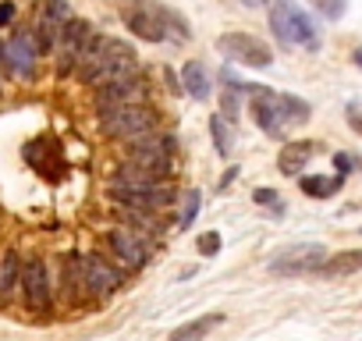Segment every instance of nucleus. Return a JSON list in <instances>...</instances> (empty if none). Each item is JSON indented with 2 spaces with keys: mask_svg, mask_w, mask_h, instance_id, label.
<instances>
[{
  "mask_svg": "<svg viewBox=\"0 0 362 341\" xmlns=\"http://www.w3.org/2000/svg\"><path fill=\"white\" fill-rule=\"evenodd\" d=\"M135 50L121 40H110V36H93V43L86 47L82 61H78V79L89 82V86H107L114 79H124V75H135Z\"/></svg>",
  "mask_w": 362,
  "mask_h": 341,
  "instance_id": "nucleus-1",
  "label": "nucleus"
},
{
  "mask_svg": "<svg viewBox=\"0 0 362 341\" xmlns=\"http://www.w3.org/2000/svg\"><path fill=\"white\" fill-rule=\"evenodd\" d=\"M110 200H117L121 207H132V210H170L177 203V192L174 185L167 182H149L142 175H135V170L128 163L117 167V175L110 178Z\"/></svg>",
  "mask_w": 362,
  "mask_h": 341,
  "instance_id": "nucleus-2",
  "label": "nucleus"
},
{
  "mask_svg": "<svg viewBox=\"0 0 362 341\" xmlns=\"http://www.w3.org/2000/svg\"><path fill=\"white\" fill-rule=\"evenodd\" d=\"M270 29L284 47H305L320 50V33L316 22L295 4V0H274L270 4Z\"/></svg>",
  "mask_w": 362,
  "mask_h": 341,
  "instance_id": "nucleus-3",
  "label": "nucleus"
},
{
  "mask_svg": "<svg viewBox=\"0 0 362 341\" xmlns=\"http://www.w3.org/2000/svg\"><path fill=\"white\" fill-rule=\"evenodd\" d=\"M135 175L149 178V182H167L170 167H174V139L170 135H149L135 146H128V160H124Z\"/></svg>",
  "mask_w": 362,
  "mask_h": 341,
  "instance_id": "nucleus-4",
  "label": "nucleus"
},
{
  "mask_svg": "<svg viewBox=\"0 0 362 341\" xmlns=\"http://www.w3.org/2000/svg\"><path fill=\"white\" fill-rule=\"evenodd\" d=\"M100 125H103V135H110V139H117V142L135 146V142H142V139L156 135L160 117H156V110H153V107L139 103V107H121V110L103 114V117H100Z\"/></svg>",
  "mask_w": 362,
  "mask_h": 341,
  "instance_id": "nucleus-5",
  "label": "nucleus"
},
{
  "mask_svg": "<svg viewBox=\"0 0 362 341\" xmlns=\"http://www.w3.org/2000/svg\"><path fill=\"white\" fill-rule=\"evenodd\" d=\"M249 110H252V121L270 139H284V132L291 128L288 93H277L270 86H249Z\"/></svg>",
  "mask_w": 362,
  "mask_h": 341,
  "instance_id": "nucleus-6",
  "label": "nucleus"
},
{
  "mask_svg": "<svg viewBox=\"0 0 362 341\" xmlns=\"http://www.w3.org/2000/svg\"><path fill=\"white\" fill-rule=\"evenodd\" d=\"M327 260H330L327 245H320V242H298V245L281 249V253L270 260V274L305 277V274H320V267H323Z\"/></svg>",
  "mask_w": 362,
  "mask_h": 341,
  "instance_id": "nucleus-7",
  "label": "nucleus"
},
{
  "mask_svg": "<svg viewBox=\"0 0 362 341\" xmlns=\"http://www.w3.org/2000/svg\"><path fill=\"white\" fill-rule=\"evenodd\" d=\"M22 299L36 316H47L54 306V284H50V270L43 263V256H29L22 263Z\"/></svg>",
  "mask_w": 362,
  "mask_h": 341,
  "instance_id": "nucleus-8",
  "label": "nucleus"
},
{
  "mask_svg": "<svg viewBox=\"0 0 362 341\" xmlns=\"http://www.w3.org/2000/svg\"><path fill=\"white\" fill-rule=\"evenodd\" d=\"M217 50L235 61V64H245V68H270L274 64V54L263 40L249 36V33H224L217 36Z\"/></svg>",
  "mask_w": 362,
  "mask_h": 341,
  "instance_id": "nucleus-9",
  "label": "nucleus"
},
{
  "mask_svg": "<svg viewBox=\"0 0 362 341\" xmlns=\"http://www.w3.org/2000/svg\"><path fill=\"white\" fill-rule=\"evenodd\" d=\"M139 103H146V82H142L139 71L135 75H124V79H114V82H107V86L96 89V110H100V117L110 114V110H121V107H139Z\"/></svg>",
  "mask_w": 362,
  "mask_h": 341,
  "instance_id": "nucleus-10",
  "label": "nucleus"
},
{
  "mask_svg": "<svg viewBox=\"0 0 362 341\" xmlns=\"http://www.w3.org/2000/svg\"><path fill=\"white\" fill-rule=\"evenodd\" d=\"M93 36H96L93 25L82 22V18H71V22L64 25V33H61V40H57V75L78 71V61H82L86 47L93 43Z\"/></svg>",
  "mask_w": 362,
  "mask_h": 341,
  "instance_id": "nucleus-11",
  "label": "nucleus"
},
{
  "mask_svg": "<svg viewBox=\"0 0 362 341\" xmlns=\"http://www.w3.org/2000/svg\"><path fill=\"white\" fill-rule=\"evenodd\" d=\"M82 274H86V288H89V295L96 299V302H107L124 281H121V270L110 263V260H103L100 253H86L82 256Z\"/></svg>",
  "mask_w": 362,
  "mask_h": 341,
  "instance_id": "nucleus-12",
  "label": "nucleus"
},
{
  "mask_svg": "<svg viewBox=\"0 0 362 341\" xmlns=\"http://www.w3.org/2000/svg\"><path fill=\"white\" fill-rule=\"evenodd\" d=\"M40 54H43V50H40L33 29H22V33H15V36L4 43V64H8L18 79H33V75H36Z\"/></svg>",
  "mask_w": 362,
  "mask_h": 341,
  "instance_id": "nucleus-13",
  "label": "nucleus"
},
{
  "mask_svg": "<svg viewBox=\"0 0 362 341\" xmlns=\"http://www.w3.org/2000/svg\"><path fill=\"white\" fill-rule=\"evenodd\" d=\"M107 245H110V253H114L124 267H132V270H139V267L149 263V249H146V242L139 238V231L110 228V231H107Z\"/></svg>",
  "mask_w": 362,
  "mask_h": 341,
  "instance_id": "nucleus-14",
  "label": "nucleus"
},
{
  "mask_svg": "<svg viewBox=\"0 0 362 341\" xmlns=\"http://www.w3.org/2000/svg\"><path fill=\"white\" fill-rule=\"evenodd\" d=\"M124 25L146 43H163L167 40V29L156 15V4H139V8L124 11Z\"/></svg>",
  "mask_w": 362,
  "mask_h": 341,
  "instance_id": "nucleus-15",
  "label": "nucleus"
},
{
  "mask_svg": "<svg viewBox=\"0 0 362 341\" xmlns=\"http://www.w3.org/2000/svg\"><path fill=\"white\" fill-rule=\"evenodd\" d=\"M313 153H316V142H313V139H291V142H284V146H281V156H277L281 175L298 178L302 170H305V163L313 160Z\"/></svg>",
  "mask_w": 362,
  "mask_h": 341,
  "instance_id": "nucleus-16",
  "label": "nucleus"
},
{
  "mask_svg": "<svg viewBox=\"0 0 362 341\" xmlns=\"http://www.w3.org/2000/svg\"><path fill=\"white\" fill-rule=\"evenodd\" d=\"M61 277H64V295H68V302L78 306V302L89 295V288H86V274H82V256H78V253H68V256H64V263H61Z\"/></svg>",
  "mask_w": 362,
  "mask_h": 341,
  "instance_id": "nucleus-17",
  "label": "nucleus"
},
{
  "mask_svg": "<svg viewBox=\"0 0 362 341\" xmlns=\"http://www.w3.org/2000/svg\"><path fill=\"white\" fill-rule=\"evenodd\" d=\"M221 323H224V313H203V316H196V320H189V323L174 327V330L167 334V341H203V337L214 334Z\"/></svg>",
  "mask_w": 362,
  "mask_h": 341,
  "instance_id": "nucleus-18",
  "label": "nucleus"
},
{
  "mask_svg": "<svg viewBox=\"0 0 362 341\" xmlns=\"http://www.w3.org/2000/svg\"><path fill=\"white\" fill-rule=\"evenodd\" d=\"M22 284V256L18 253H4L0 260V306L11 302V291Z\"/></svg>",
  "mask_w": 362,
  "mask_h": 341,
  "instance_id": "nucleus-19",
  "label": "nucleus"
},
{
  "mask_svg": "<svg viewBox=\"0 0 362 341\" xmlns=\"http://www.w3.org/2000/svg\"><path fill=\"white\" fill-rule=\"evenodd\" d=\"M181 86H185V93L192 100H210V75L199 61H189L185 68H181Z\"/></svg>",
  "mask_w": 362,
  "mask_h": 341,
  "instance_id": "nucleus-20",
  "label": "nucleus"
},
{
  "mask_svg": "<svg viewBox=\"0 0 362 341\" xmlns=\"http://www.w3.org/2000/svg\"><path fill=\"white\" fill-rule=\"evenodd\" d=\"M358 270H362V249H344L320 267L323 277H348V274H358Z\"/></svg>",
  "mask_w": 362,
  "mask_h": 341,
  "instance_id": "nucleus-21",
  "label": "nucleus"
},
{
  "mask_svg": "<svg viewBox=\"0 0 362 341\" xmlns=\"http://www.w3.org/2000/svg\"><path fill=\"white\" fill-rule=\"evenodd\" d=\"M344 185V178H320V175H309V178H298V189L309 196V200H330L337 189Z\"/></svg>",
  "mask_w": 362,
  "mask_h": 341,
  "instance_id": "nucleus-22",
  "label": "nucleus"
},
{
  "mask_svg": "<svg viewBox=\"0 0 362 341\" xmlns=\"http://www.w3.org/2000/svg\"><path fill=\"white\" fill-rule=\"evenodd\" d=\"M242 96H249V86L238 82L235 75H224V107H221V114H224L228 121L238 117V110H242Z\"/></svg>",
  "mask_w": 362,
  "mask_h": 341,
  "instance_id": "nucleus-23",
  "label": "nucleus"
},
{
  "mask_svg": "<svg viewBox=\"0 0 362 341\" xmlns=\"http://www.w3.org/2000/svg\"><path fill=\"white\" fill-rule=\"evenodd\" d=\"M210 135H214L217 153H221V156H231V149H235V132H231V121H228L224 114H214V117H210Z\"/></svg>",
  "mask_w": 362,
  "mask_h": 341,
  "instance_id": "nucleus-24",
  "label": "nucleus"
},
{
  "mask_svg": "<svg viewBox=\"0 0 362 341\" xmlns=\"http://www.w3.org/2000/svg\"><path fill=\"white\" fill-rule=\"evenodd\" d=\"M199 210H203V196L192 189L189 196H185V210H181V221H177V228L185 231V228H192V221L199 217Z\"/></svg>",
  "mask_w": 362,
  "mask_h": 341,
  "instance_id": "nucleus-25",
  "label": "nucleus"
},
{
  "mask_svg": "<svg viewBox=\"0 0 362 341\" xmlns=\"http://www.w3.org/2000/svg\"><path fill=\"white\" fill-rule=\"evenodd\" d=\"M309 4H313L327 22H337V18H344V11H348V0H309Z\"/></svg>",
  "mask_w": 362,
  "mask_h": 341,
  "instance_id": "nucleus-26",
  "label": "nucleus"
},
{
  "mask_svg": "<svg viewBox=\"0 0 362 341\" xmlns=\"http://www.w3.org/2000/svg\"><path fill=\"white\" fill-rule=\"evenodd\" d=\"M196 245H199V256H217L224 242H221V231H206V235H199Z\"/></svg>",
  "mask_w": 362,
  "mask_h": 341,
  "instance_id": "nucleus-27",
  "label": "nucleus"
},
{
  "mask_svg": "<svg viewBox=\"0 0 362 341\" xmlns=\"http://www.w3.org/2000/svg\"><path fill=\"white\" fill-rule=\"evenodd\" d=\"M277 200H281V196H277L274 189H256V192H252V203H256V207H267V210H281Z\"/></svg>",
  "mask_w": 362,
  "mask_h": 341,
  "instance_id": "nucleus-28",
  "label": "nucleus"
},
{
  "mask_svg": "<svg viewBox=\"0 0 362 341\" xmlns=\"http://www.w3.org/2000/svg\"><path fill=\"white\" fill-rule=\"evenodd\" d=\"M334 170H337V178H348V170H351V156H348V153H337V156H334Z\"/></svg>",
  "mask_w": 362,
  "mask_h": 341,
  "instance_id": "nucleus-29",
  "label": "nucleus"
},
{
  "mask_svg": "<svg viewBox=\"0 0 362 341\" xmlns=\"http://www.w3.org/2000/svg\"><path fill=\"white\" fill-rule=\"evenodd\" d=\"M11 18H15V4H11V0H4V4H0V29L11 25Z\"/></svg>",
  "mask_w": 362,
  "mask_h": 341,
  "instance_id": "nucleus-30",
  "label": "nucleus"
},
{
  "mask_svg": "<svg viewBox=\"0 0 362 341\" xmlns=\"http://www.w3.org/2000/svg\"><path fill=\"white\" fill-rule=\"evenodd\" d=\"M348 125H351V132H358V135H362V114H358V110H351V114H348Z\"/></svg>",
  "mask_w": 362,
  "mask_h": 341,
  "instance_id": "nucleus-31",
  "label": "nucleus"
},
{
  "mask_svg": "<svg viewBox=\"0 0 362 341\" xmlns=\"http://www.w3.org/2000/svg\"><path fill=\"white\" fill-rule=\"evenodd\" d=\"M238 4H245V8H263L267 0H238Z\"/></svg>",
  "mask_w": 362,
  "mask_h": 341,
  "instance_id": "nucleus-32",
  "label": "nucleus"
},
{
  "mask_svg": "<svg viewBox=\"0 0 362 341\" xmlns=\"http://www.w3.org/2000/svg\"><path fill=\"white\" fill-rule=\"evenodd\" d=\"M351 61H355V64H358V68H362V47H358V50H355V54H351Z\"/></svg>",
  "mask_w": 362,
  "mask_h": 341,
  "instance_id": "nucleus-33",
  "label": "nucleus"
},
{
  "mask_svg": "<svg viewBox=\"0 0 362 341\" xmlns=\"http://www.w3.org/2000/svg\"><path fill=\"white\" fill-rule=\"evenodd\" d=\"M358 235H362V228H358Z\"/></svg>",
  "mask_w": 362,
  "mask_h": 341,
  "instance_id": "nucleus-34",
  "label": "nucleus"
}]
</instances>
